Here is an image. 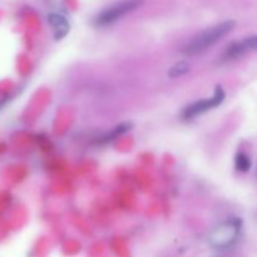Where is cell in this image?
<instances>
[{"instance_id": "obj_1", "label": "cell", "mask_w": 257, "mask_h": 257, "mask_svg": "<svg viewBox=\"0 0 257 257\" xmlns=\"http://www.w3.org/2000/svg\"><path fill=\"white\" fill-rule=\"evenodd\" d=\"M236 23L233 20H226V22L216 24L213 27L207 28L206 30L201 32L196 37H193L187 44L183 45L182 53L185 55H197L206 52L208 48L215 45L220 42L225 35H227L231 30L235 28Z\"/></svg>"}, {"instance_id": "obj_7", "label": "cell", "mask_w": 257, "mask_h": 257, "mask_svg": "<svg viewBox=\"0 0 257 257\" xmlns=\"http://www.w3.org/2000/svg\"><path fill=\"white\" fill-rule=\"evenodd\" d=\"M235 168L238 172H247L251 168V160L245 152H237L235 156Z\"/></svg>"}, {"instance_id": "obj_5", "label": "cell", "mask_w": 257, "mask_h": 257, "mask_svg": "<svg viewBox=\"0 0 257 257\" xmlns=\"http://www.w3.org/2000/svg\"><path fill=\"white\" fill-rule=\"evenodd\" d=\"M48 23L52 27L53 34H54V38L57 40L63 39L69 33L70 25L64 15L58 14V13H52V14L48 15Z\"/></svg>"}, {"instance_id": "obj_2", "label": "cell", "mask_w": 257, "mask_h": 257, "mask_svg": "<svg viewBox=\"0 0 257 257\" xmlns=\"http://www.w3.org/2000/svg\"><path fill=\"white\" fill-rule=\"evenodd\" d=\"M241 230H242V221L238 217H231L225 222L216 226L210 233V245L213 250L228 251L237 243L240 240Z\"/></svg>"}, {"instance_id": "obj_3", "label": "cell", "mask_w": 257, "mask_h": 257, "mask_svg": "<svg viewBox=\"0 0 257 257\" xmlns=\"http://www.w3.org/2000/svg\"><path fill=\"white\" fill-rule=\"evenodd\" d=\"M143 4V0H120L110 7L105 8L95 15L93 24L97 28H107L123 19L125 15L137 10Z\"/></svg>"}, {"instance_id": "obj_4", "label": "cell", "mask_w": 257, "mask_h": 257, "mask_svg": "<svg viewBox=\"0 0 257 257\" xmlns=\"http://www.w3.org/2000/svg\"><path fill=\"white\" fill-rule=\"evenodd\" d=\"M225 98V90H223V88L221 87V85H217L212 97L197 100V102H193L191 103V104H188L187 107L183 108L182 113H181V117H182L183 120L195 119L198 115L203 114V113L208 112V110L213 109V108L222 104Z\"/></svg>"}, {"instance_id": "obj_9", "label": "cell", "mask_w": 257, "mask_h": 257, "mask_svg": "<svg viewBox=\"0 0 257 257\" xmlns=\"http://www.w3.org/2000/svg\"><path fill=\"white\" fill-rule=\"evenodd\" d=\"M238 47L243 54H246L247 52H252V50H257V35H252V37H247L243 40H240Z\"/></svg>"}, {"instance_id": "obj_8", "label": "cell", "mask_w": 257, "mask_h": 257, "mask_svg": "<svg viewBox=\"0 0 257 257\" xmlns=\"http://www.w3.org/2000/svg\"><path fill=\"white\" fill-rule=\"evenodd\" d=\"M190 72V64L185 60H181V62L176 63L168 70V77L170 78H178L182 77V75L187 74Z\"/></svg>"}, {"instance_id": "obj_6", "label": "cell", "mask_w": 257, "mask_h": 257, "mask_svg": "<svg viewBox=\"0 0 257 257\" xmlns=\"http://www.w3.org/2000/svg\"><path fill=\"white\" fill-rule=\"evenodd\" d=\"M131 130H132V123H130V122L120 123V124L115 125L114 128H112V130H110L109 132L105 133V135L98 137L97 140H95V143H97V145H100V146L112 143L113 141H115L118 137H120V136H123L124 133H127L128 131H131Z\"/></svg>"}]
</instances>
